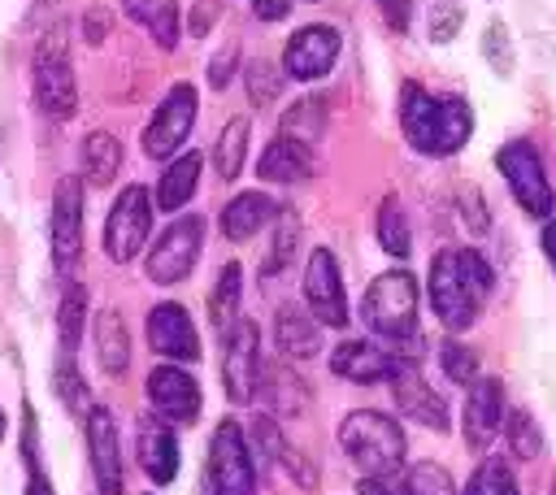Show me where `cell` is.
Returning a JSON list of instances; mask_svg holds the SVG:
<instances>
[{
	"label": "cell",
	"instance_id": "6da1fadb",
	"mask_svg": "<svg viewBox=\"0 0 556 495\" xmlns=\"http://www.w3.org/2000/svg\"><path fill=\"white\" fill-rule=\"evenodd\" d=\"M400 126L408 143L426 156H452L473 130V113L460 96H430L417 82L400 87Z\"/></svg>",
	"mask_w": 556,
	"mask_h": 495
},
{
	"label": "cell",
	"instance_id": "7a4b0ae2",
	"mask_svg": "<svg viewBox=\"0 0 556 495\" xmlns=\"http://www.w3.org/2000/svg\"><path fill=\"white\" fill-rule=\"evenodd\" d=\"M361 317L365 326L395 343V347H417V278L408 269H387L378 274L369 287H365V300H361Z\"/></svg>",
	"mask_w": 556,
	"mask_h": 495
},
{
	"label": "cell",
	"instance_id": "3957f363",
	"mask_svg": "<svg viewBox=\"0 0 556 495\" xmlns=\"http://www.w3.org/2000/svg\"><path fill=\"white\" fill-rule=\"evenodd\" d=\"M339 447L361 473H395L408 452L400 421L374 408H356L339 421Z\"/></svg>",
	"mask_w": 556,
	"mask_h": 495
},
{
	"label": "cell",
	"instance_id": "277c9868",
	"mask_svg": "<svg viewBox=\"0 0 556 495\" xmlns=\"http://www.w3.org/2000/svg\"><path fill=\"white\" fill-rule=\"evenodd\" d=\"M30 91L43 117L52 122H70L78 113V82H74V56H70V35L65 26H52L39 43H35V61H30Z\"/></svg>",
	"mask_w": 556,
	"mask_h": 495
},
{
	"label": "cell",
	"instance_id": "5b68a950",
	"mask_svg": "<svg viewBox=\"0 0 556 495\" xmlns=\"http://www.w3.org/2000/svg\"><path fill=\"white\" fill-rule=\"evenodd\" d=\"M200 495H256V465L239 421H217L200 473Z\"/></svg>",
	"mask_w": 556,
	"mask_h": 495
},
{
	"label": "cell",
	"instance_id": "8992f818",
	"mask_svg": "<svg viewBox=\"0 0 556 495\" xmlns=\"http://www.w3.org/2000/svg\"><path fill=\"white\" fill-rule=\"evenodd\" d=\"M152 208H156V204H152V195H148L143 182H130V187L117 191V200H113V208H109V217H104V230H100L104 256H109L113 265H126V261L139 256V248H143L148 234H152Z\"/></svg>",
	"mask_w": 556,
	"mask_h": 495
},
{
	"label": "cell",
	"instance_id": "52a82bcc",
	"mask_svg": "<svg viewBox=\"0 0 556 495\" xmlns=\"http://www.w3.org/2000/svg\"><path fill=\"white\" fill-rule=\"evenodd\" d=\"M200 248H204V221H200L195 213L174 217V221L156 234V243L148 248V261H143L148 282L174 287V282L191 278V269H195V261H200Z\"/></svg>",
	"mask_w": 556,
	"mask_h": 495
},
{
	"label": "cell",
	"instance_id": "ba28073f",
	"mask_svg": "<svg viewBox=\"0 0 556 495\" xmlns=\"http://www.w3.org/2000/svg\"><path fill=\"white\" fill-rule=\"evenodd\" d=\"M426 287H430V308H434V317H439L447 330H469V326L478 321L482 295L469 287L456 248L434 252V261H430V282H426Z\"/></svg>",
	"mask_w": 556,
	"mask_h": 495
},
{
	"label": "cell",
	"instance_id": "9c48e42d",
	"mask_svg": "<svg viewBox=\"0 0 556 495\" xmlns=\"http://www.w3.org/2000/svg\"><path fill=\"white\" fill-rule=\"evenodd\" d=\"M222 386L230 404H252L261 386V339L256 321L235 317L222 330Z\"/></svg>",
	"mask_w": 556,
	"mask_h": 495
},
{
	"label": "cell",
	"instance_id": "30bf717a",
	"mask_svg": "<svg viewBox=\"0 0 556 495\" xmlns=\"http://www.w3.org/2000/svg\"><path fill=\"white\" fill-rule=\"evenodd\" d=\"M195 109H200L195 87H191V82H174V87L161 96V104H156V113H152V122H148V130H143V152H148L152 161H174L178 148L187 143L191 126H195Z\"/></svg>",
	"mask_w": 556,
	"mask_h": 495
},
{
	"label": "cell",
	"instance_id": "8fae6325",
	"mask_svg": "<svg viewBox=\"0 0 556 495\" xmlns=\"http://www.w3.org/2000/svg\"><path fill=\"white\" fill-rule=\"evenodd\" d=\"M495 165H500V174L508 178L513 200H517V204H521L530 217H552L556 195H552V182H547V174H543L539 152H534L526 139L504 143V148L495 152Z\"/></svg>",
	"mask_w": 556,
	"mask_h": 495
},
{
	"label": "cell",
	"instance_id": "7c38bea8",
	"mask_svg": "<svg viewBox=\"0 0 556 495\" xmlns=\"http://www.w3.org/2000/svg\"><path fill=\"white\" fill-rule=\"evenodd\" d=\"M304 304L308 313L339 330L348 326V291H343V274H339V261L330 248H313L308 252V265H304Z\"/></svg>",
	"mask_w": 556,
	"mask_h": 495
},
{
	"label": "cell",
	"instance_id": "4fadbf2b",
	"mask_svg": "<svg viewBox=\"0 0 556 495\" xmlns=\"http://www.w3.org/2000/svg\"><path fill=\"white\" fill-rule=\"evenodd\" d=\"M339 48H343V39H339L334 26H326V22L300 26L282 48V74L295 78V82H317L339 61Z\"/></svg>",
	"mask_w": 556,
	"mask_h": 495
},
{
	"label": "cell",
	"instance_id": "5bb4252c",
	"mask_svg": "<svg viewBox=\"0 0 556 495\" xmlns=\"http://www.w3.org/2000/svg\"><path fill=\"white\" fill-rule=\"evenodd\" d=\"M83 256V178L65 174L52 191V265L70 274Z\"/></svg>",
	"mask_w": 556,
	"mask_h": 495
},
{
	"label": "cell",
	"instance_id": "9a60e30c",
	"mask_svg": "<svg viewBox=\"0 0 556 495\" xmlns=\"http://www.w3.org/2000/svg\"><path fill=\"white\" fill-rule=\"evenodd\" d=\"M148 404L174 426H191L200 417V386L182 369V360H165L148 373Z\"/></svg>",
	"mask_w": 556,
	"mask_h": 495
},
{
	"label": "cell",
	"instance_id": "2e32d148",
	"mask_svg": "<svg viewBox=\"0 0 556 495\" xmlns=\"http://www.w3.org/2000/svg\"><path fill=\"white\" fill-rule=\"evenodd\" d=\"M135 456H139V469L148 473V482L156 486H169L182 469V452H178V439H174V421H165L161 412H148L139 417L135 426Z\"/></svg>",
	"mask_w": 556,
	"mask_h": 495
},
{
	"label": "cell",
	"instance_id": "e0dca14e",
	"mask_svg": "<svg viewBox=\"0 0 556 495\" xmlns=\"http://www.w3.org/2000/svg\"><path fill=\"white\" fill-rule=\"evenodd\" d=\"M83 430H87V460H91L96 491L100 495H122V452H117L113 412L104 404H91L83 412Z\"/></svg>",
	"mask_w": 556,
	"mask_h": 495
},
{
	"label": "cell",
	"instance_id": "ac0fdd59",
	"mask_svg": "<svg viewBox=\"0 0 556 495\" xmlns=\"http://www.w3.org/2000/svg\"><path fill=\"white\" fill-rule=\"evenodd\" d=\"M148 347L165 360H195L200 356V334H195V321L182 304L165 300L148 313Z\"/></svg>",
	"mask_w": 556,
	"mask_h": 495
},
{
	"label": "cell",
	"instance_id": "d6986e66",
	"mask_svg": "<svg viewBox=\"0 0 556 495\" xmlns=\"http://www.w3.org/2000/svg\"><path fill=\"white\" fill-rule=\"evenodd\" d=\"M408 356H395V352H387V347H378V343H365V339H343L334 352H330V369H334V378H343V382H361V386H369V382H391L395 378V369L404 365Z\"/></svg>",
	"mask_w": 556,
	"mask_h": 495
},
{
	"label": "cell",
	"instance_id": "ffe728a7",
	"mask_svg": "<svg viewBox=\"0 0 556 495\" xmlns=\"http://www.w3.org/2000/svg\"><path fill=\"white\" fill-rule=\"evenodd\" d=\"M504 426V382L500 378H473L469 395H465V412H460V430L465 443L473 452H482Z\"/></svg>",
	"mask_w": 556,
	"mask_h": 495
},
{
	"label": "cell",
	"instance_id": "44dd1931",
	"mask_svg": "<svg viewBox=\"0 0 556 495\" xmlns=\"http://www.w3.org/2000/svg\"><path fill=\"white\" fill-rule=\"evenodd\" d=\"M391 395H395V408H400L404 417H413V421H421V426H430V430H439V434L452 426L443 395L417 373L413 360H404V365L395 369V378H391Z\"/></svg>",
	"mask_w": 556,
	"mask_h": 495
},
{
	"label": "cell",
	"instance_id": "7402d4cb",
	"mask_svg": "<svg viewBox=\"0 0 556 495\" xmlns=\"http://www.w3.org/2000/svg\"><path fill=\"white\" fill-rule=\"evenodd\" d=\"M256 399L269 408V417H300V412L308 408V399H313V395H308L304 378H300L291 365L274 360V365H261Z\"/></svg>",
	"mask_w": 556,
	"mask_h": 495
},
{
	"label": "cell",
	"instance_id": "603a6c76",
	"mask_svg": "<svg viewBox=\"0 0 556 495\" xmlns=\"http://www.w3.org/2000/svg\"><path fill=\"white\" fill-rule=\"evenodd\" d=\"M274 343L287 360H313L321 352V321L308 313V304H282L274 317Z\"/></svg>",
	"mask_w": 556,
	"mask_h": 495
},
{
	"label": "cell",
	"instance_id": "cb8c5ba5",
	"mask_svg": "<svg viewBox=\"0 0 556 495\" xmlns=\"http://www.w3.org/2000/svg\"><path fill=\"white\" fill-rule=\"evenodd\" d=\"M256 174L265 182H282V187L287 182H304L313 174V148L300 143V139H291V135H274V143L256 161Z\"/></svg>",
	"mask_w": 556,
	"mask_h": 495
},
{
	"label": "cell",
	"instance_id": "d4e9b609",
	"mask_svg": "<svg viewBox=\"0 0 556 495\" xmlns=\"http://www.w3.org/2000/svg\"><path fill=\"white\" fill-rule=\"evenodd\" d=\"M274 217H278V204H274L265 191H243V195H235V200L222 208V234H226L230 243H243V239H252L256 230L274 226Z\"/></svg>",
	"mask_w": 556,
	"mask_h": 495
},
{
	"label": "cell",
	"instance_id": "484cf974",
	"mask_svg": "<svg viewBox=\"0 0 556 495\" xmlns=\"http://www.w3.org/2000/svg\"><path fill=\"white\" fill-rule=\"evenodd\" d=\"M200 165L204 156L200 152H178L165 169H161V182H156V208L161 213H182L200 187Z\"/></svg>",
	"mask_w": 556,
	"mask_h": 495
},
{
	"label": "cell",
	"instance_id": "4316f807",
	"mask_svg": "<svg viewBox=\"0 0 556 495\" xmlns=\"http://www.w3.org/2000/svg\"><path fill=\"white\" fill-rule=\"evenodd\" d=\"M91 339H96V360H100L104 378H122L130 369V330H126V317L117 308H100Z\"/></svg>",
	"mask_w": 556,
	"mask_h": 495
},
{
	"label": "cell",
	"instance_id": "83f0119b",
	"mask_svg": "<svg viewBox=\"0 0 556 495\" xmlns=\"http://www.w3.org/2000/svg\"><path fill=\"white\" fill-rule=\"evenodd\" d=\"M126 17L135 26H143L152 35L156 48L174 52L178 39H182V13H178V0H122Z\"/></svg>",
	"mask_w": 556,
	"mask_h": 495
},
{
	"label": "cell",
	"instance_id": "f1b7e54d",
	"mask_svg": "<svg viewBox=\"0 0 556 495\" xmlns=\"http://www.w3.org/2000/svg\"><path fill=\"white\" fill-rule=\"evenodd\" d=\"M117 174H122V143H117V135L91 130L83 139V182L104 191V187L117 182Z\"/></svg>",
	"mask_w": 556,
	"mask_h": 495
},
{
	"label": "cell",
	"instance_id": "f546056e",
	"mask_svg": "<svg viewBox=\"0 0 556 495\" xmlns=\"http://www.w3.org/2000/svg\"><path fill=\"white\" fill-rule=\"evenodd\" d=\"M248 139H252V122L248 117H230L213 143V169L222 182H235L243 174V161H248Z\"/></svg>",
	"mask_w": 556,
	"mask_h": 495
},
{
	"label": "cell",
	"instance_id": "4dcf8cb0",
	"mask_svg": "<svg viewBox=\"0 0 556 495\" xmlns=\"http://www.w3.org/2000/svg\"><path fill=\"white\" fill-rule=\"evenodd\" d=\"M239 300H243V265L230 261V265H222L217 282H213V291H208V321H213V330H226V326L235 321Z\"/></svg>",
	"mask_w": 556,
	"mask_h": 495
},
{
	"label": "cell",
	"instance_id": "1f68e13d",
	"mask_svg": "<svg viewBox=\"0 0 556 495\" xmlns=\"http://www.w3.org/2000/svg\"><path fill=\"white\" fill-rule=\"evenodd\" d=\"M295 248H300V217H295V208H278L274 234H269V252H265V261H261V274H265V278L282 274V269L291 265Z\"/></svg>",
	"mask_w": 556,
	"mask_h": 495
},
{
	"label": "cell",
	"instance_id": "d6a6232c",
	"mask_svg": "<svg viewBox=\"0 0 556 495\" xmlns=\"http://www.w3.org/2000/svg\"><path fill=\"white\" fill-rule=\"evenodd\" d=\"M321 130H326V100H321V96L295 100V104L282 113V122H278V135H291V139H300V143H317Z\"/></svg>",
	"mask_w": 556,
	"mask_h": 495
},
{
	"label": "cell",
	"instance_id": "836d02e7",
	"mask_svg": "<svg viewBox=\"0 0 556 495\" xmlns=\"http://www.w3.org/2000/svg\"><path fill=\"white\" fill-rule=\"evenodd\" d=\"M83 321H87V287L83 282H70L65 295H61V304H56V339H61V352H78Z\"/></svg>",
	"mask_w": 556,
	"mask_h": 495
},
{
	"label": "cell",
	"instance_id": "e575fe53",
	"mask_svg": "<svg viewBox=\"0 0 556 495\" xmlns=\"http://www.w3.org/2000/svg\"><path fill=\"white\" fill-rule=\"evenodd\" d=\"M256 434L265 439L269 456H274V460H278V465H282V469H287V473H291V478H295L304 491H313V486H317V469H313V465H308V460H304V456H300V452H295V447H291V443H287V439L274 430V421H269V417H261Z\"/></svg>",
	"mask_w": 556,
	"mask_h": 495
},
{
	"label": "cell",
	"instance_id": "d590c367",
	"mask_svg": "<svg viewBox=\"0 0 556 495\" xmlns=\"http://www.w3.org/2000/svg\"><path fill=\"white\" fill-rule=\"evenodd\" d=\"M378 243H382V252H387V256H400V261L413 252L408 217H404V208H400V200H395V195H387V200L378 204Z\"/></svg>",
	"mask_w": 556,
	"mask_h": 495
},
{
	"label": "cell",
	"instance_id": "8d00e7d4",
	"mask_svg": "<svg viewBox=\"0 0 556 495\" xmlns=\"http://www.w3.org/2000/svg\"><path fill=\"white\" fill-rule=\"evenodd\" d=\"M52 386H56V399L70 408V412H87V386L78 378V365H74V352H61L56 369H52Z\"/></svg>",
	"mask_w": 556,
	"mask_h": 495
},
{
	"label": "cell",
	"instance_id": "74e56055",
	"mask_svg": "<svg viewBox=\"0 0 556 495\" xmlns=\"http://www.w3.org/2000/svg\"><path fill=\"white\" fill-rule=\"evenodd\" d=\"M504 434H508L513 456H521V460H530V456L543 452V434H539V426L530 421V412H521V408H513V412L504 417Z\"/></svg>",
	"mask_w": 556,
	"mask_h": 495
},
{
	"label": "cell",
	"instance_id": "f35d334b",
	"mask_svg": "<svg viewBox=\"0 0 556 495\" xmlns=\"http://www.w3.org/2000/svg\"><path fill=\"white\" fill-rule=\"evenodd\" d=\"M243 82H248V96H252L256 109L274 104L278 91H282V74H278L269 61H248V65H243Z\"/></svg>",
	"mask_w": 556,
	"mask_h": 495
},
{
	"label": "cell",
	"instance_id": "ab89813d",
	"mask_svg": "<svg viewBox=\"0 0 556 495\" xmlns=\"http://www.w3.org/2000/svg\"><path fill=\"white\" fill-rule=\"evenodd\" d=\"M482 56H486V65H491L500 78L513 74V39H508V26H504V22H491V26L482 30Z\"/></svg>",
	"mask_w": 556,
	"mask_h": 495
},
{
	"label": "cell",
	"instance_id": "60d3db41",
	"mask_svg": "<svg viewBox=\"0 0 556 495\" xmlns=\"http://www.w3.org/2000/svg\"><path fill=\"white\" fill-rule=\"evenodd\" d=\"M439 365H443V378H452V382H460V386H469V382L478 378V356H473L465 343H456V339H447V343L439 347Z\"/></svg>",
	"mask_w": 556,
	"mask_h": 495
},
{
	"label": "cell",
	"instance_id": "b9f144b4",
	"mask_svg": "<svg viewBox=\"0 0 556 495\" xmlns=\"http://www.w3.org/2000/svg\"><path fill=\"white\" fill-rule=\"evenodd\" d=\"M404 478H408V486H413L417 495H456V486H452V473H447L443 465H434V460H421V465H413Z\"/></svg>",
	"mask_w": 556,
	"mask_h": 495
},
{
	"label": "cell",
	"instance_id": "7bdbcfd3",
	"mask_svg": "<svg viewBox=\"0 0 556 495\" xmlns=\"http://www.w3.org/2000/svg\"><path fill=\"white\" fill-rule=\"evenodd\" d=\"M460 22H465V9H460L456 0H439V4L430 9V39H434V43H452L456 30H460Z\"/></svg>",
	"mask_w": 556,
	"mask_h": 495
},
{
	"label": "cell",
	"instance_id": "ee69618b",
	"mask_svg": "<svg viewBox=\"0 0 556 495\" xmlns=\"http://www.w3.org/2000/svg\"><path fill=\"white\" fill-rule=\"evenodd\" d=\"M508 478H513V473L504 469V460H482V465H478V473L469 478L465 495H504Z\"/></svg>",
	"mask_w": 556,
	"mask_h": 495
},
{
	"label": "cell",
	"instance_id": "f6af8a7d",
	"mask_svg": "<svg viewBox=\"0 0 556 495\" xmlns=\"http://www.w3.org/2000/svg\"><path fill=\"white\" fill-rule=\"evenodd\" d=\"M460 252V269H465V278H469V287L478 291V295H486L491 287H495V274H491V265L482 261V252H473V248H456Z\"/></svg>",
	"mask_w": 556,
	"mask_h": 495
},
{
	"label": "cell",
	"instance_id": "bcb514c9",
	"mask_svg": "<svg viewBox=\"0 0 556 495\" xmlns=\"http://www.w3.org/2000/svg\"><path fill=\"white\" fill-rule=\"evenodd\" d=\"M356 491L361 495H417L408 486V478H395V473H361Z\"/></svg>",
	"mask_w": 556,
	"mask_h": 495
},
{
	"label": "cell",
	"instance_id": "7dc6e473",
	"mask_svg": "<svg viewBox=\"0 0 556 495\" xmlns=\"http://www.w3.org/2000/svg\"><path fill=\"white\" fill-rule=\"evenodd\" d=\"M378 13H382V22L391 26V30H408V22H413V0H378Z\"/></svg>",
	"mask_w": 556,
	"mask_h": 495
},
{
	"label": "cell",
	"instance_id": "c3c4849f",
	"mask_svg": "<svg viewBox=\"0 0 556 495\" xmlns=\"http://www.w3.org/2000/svg\"><path fill=\"white\" fill-rule=\"evenodd\" d=\"M235 61H239V52H235V48H222V52L208 61V87L222 91V87L230 82V74H235Z\"/></svg>",
	"mask_w": 556,
	"mask_h": 495
},
{
	"label": "cell",
	"instance_id": "681fc988",
	"mask_svg": "<svg viewBox=\"0 0 556 495\" xmlns=\"http://www.w3.org/2000/svg\"><path fill=\"white\" fill-rule=\"evenodd\" d=\"M217 17H222V0H195V9H191V35H208Z\"/></svg>",
	"mask_w": 556,
	"mask_h": 495
},
{
	"label": "cell",
	"instance_id": "f907efd6",
	"mask_svg": "<svg viewBox=\"0 0 556 495\" xmlns=\"http://www.w3.org/2000/svg\"><path fill=\"white\" fill-rule=\"evenodd\" d=\"M83 35H87V43H100L104 35H109V13L96 4V9H87V17H83Z\"/></svg>",
	"mask_w": 556,
	"mask_h": 495
},
{
	"label": "cell",
	"instance_id": "816d5d0a",
	"mask_svg": "<svg viewBox=\"0 0 556 495\" xmlns=\"http://www.w3.org/2000/svg\"><path fill=\"white\" fill-rule=\"evenodd\" d=\"M248 4H252V13L261 22H282L291 13V0H248Z\"/></svg>",
	"mask_w": 556,
	"mask_h": 495
},
{
	"label": "cell",
	"instance_id": "f5cc1de1",
	"mask_svg": "<svg viewBox=\"0 0 556 495\" xmlns=\"http://www.w3.org/2000/svg\"><path fill=\"white\" fill-rule=\"evenodd\" d=\"M465 221H469L473 234L486 230V213H482V195H478V191H465Z\"/></svg>",
	"mask_w": 556,
	"mask_h": 495
},
{
	"label": "cell",
	"instance_id": "db71d44e",
	"mask_svg": "<svg viewBox=\"0 0 556 495\" xmlns=\"http://www.w3.org/2000/svg\"><path fill=\"white\" fill-rule=\"evenodd\" d=\"M543 252H547V261H552V269H556V217L543 226Z\"/></svg>",
	"mask_w": 556,
	"mask_h": 495
},
{
	"label": "cell",
	"instance_id": "11a10c76",
	"mask_svg": "<svg viewBox=\"0 0 556 495\" xmlns=\"http://www.w3.org/2000/svg\"><path fill=\"white\" fill-rule=\"evenodd\" d=\"M4 430H9V412L0 408V439H4Z\"/></svg>",
	"mask_w": 556,
	"mask_h": 495
},
{
	"label": "cell",
	"instance_id": "9f6ffc18",
	"mask_svg": "<svg viewBox=\"0 0 556 495\" xmlns=\"http://www.w3.org/2000/svg\"><path fill=\"white\" fill-rule=\"evenodd\" d=\"M504 495H521V491H517V482H513V478H508V486H504Z\"/></svg>",
	"mask_w": 556,
	"mask_h": 495
},
{
	"label": "cell",
	"instance_id": "6f0895ef",
	"mask_svg": "<svg viewBox=\"0 0 556 495\" xmlns=\"http://www.w3.org/2000/svg\"><path fill=\"white\" fill-rule=\"evenodd\" d=\"M552 495H556V486H552Z\"/></svg>",
	"mask_w": 556,
	"mask_h": 495
}]
</instances>
